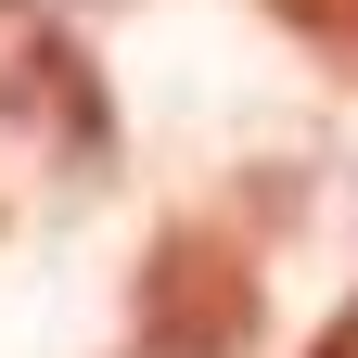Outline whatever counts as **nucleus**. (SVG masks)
<instances>
[{
    "mask_svg": "<svg viewBox=\"0 0 358 358\" xmlns=\"http://www.w3.org/2000/svg\"><path fill=\"white\" fill-rule=\"evenodd\" d=\"M0 115L38 128L52 154L103 166L115 154V115H103V77H90V52L52 26V13H0Z\"/></svg>",
    "mask_w": 358,
    "mask_h": 358,
    "instance_id": "nucleus-2",
    "label": "nucleus"
},
{
    "mask_svg": "<svg viewBox=\"0 0 358 358\" xmlns=\"http://www.w3.org/2000/svg\"><path fill=\"white\" fill-rule=\"evenodd\" d=\"M268 26L294 38V52H320L333 77H358V0H256Z\"/></svg>",
    "mask_w": 358,
    "mask_h": 358,
    "instance_id": "nucleus-3",
    "label": "nucleus"
},
{
    "mask_svg": "<svg viewBox=\"0 0 358 358\" xmlns=\"http://www.w3.org/2000/svg\"><path fill=\"white\" fill-rule=\"evenodd\" d=\"M256 333H268L256 243L231 217H166L128 282V358H256Z\"/></svg>",
    "mask_w": 358,
    "mask_h": 358,
    "instance_id": "nucleus-1",
    "label": "nucleus"
},
{
    "mask_svg": "<svg viewBox=\"0 0 358 358\" xmlns=\"http://www.w3.org/2000/svg\"><path fill=\"white\" fill-rule=\"evenodd\" d=\"M307 358H358V294L333 307V320H320V333H307Z\"/></svg>",
    "mask_w": 358,
    "mask_h": 358,
    "instance_id": "nucleus-4",
    "label": "nucleus"
}]
</instances>
